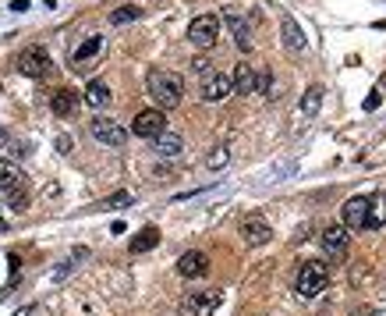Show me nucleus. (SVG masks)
Wrapping results in <instances>:
<instances>
[{
  "label": "nucleus",
  "instance_id": "f257e3e1",
  "mask_svg": "<svg viewBox=\"0 0 386 316\" xmlns=\"http://www.w3.org/2000/svg\"><path fill=\"white\" fill-rule=\"evenodd\" d=\"M149 96L160 103V111H170V107L181 103L185 86H181V79L170 75V72H149Z\"/></svg>",
  "mask_w": 386,
  "mask_h": 316
},
{
  "label": "nucleus",
  "instance_id": "f03ea898",
  "mask_svg": "<svg viewBox=\"0 0 386 316\" xmlns=\"http://www.w3.org/2000/svg\"><path fill=\"white\" fill-rule=\"evenodd\" d=\"M326 284H329L326 263H319V259L301 263V270H298V295L301 298H315L319 291H326Z\"/></svg>",
  "mask_w": 386,
  "mask_h": 316
},
{
  "label": "nucleus",
  "instance_id": "7ed1b4c3",
  "mask_svg": "<svg viewBox=\"0 0 386 316\" xmlns=\"http://www.w3.org/2000/svg\"><path fill=\"white\" fill-rule=\"evenodd\" d=\"M216 36H220V15H199V18H192L188 40H192L195 47L209 50V47L216 43Z\"/></svg>",
  "mask_w": 386,
  "mask_h": 316
},
{
  "label": "nucleus",
  "instance_id": "20e7f679",
  "mask_svg": "<svg viewBox=\"0 0 386 316\" xmlns=\"http://www.w3.org/2000/svg\"><path fill=\"white\" fill-rule=\"evenodd\" d=\"M131 132L139 139H156L160 132H167V114L160 107H149V111H139L135 121H131Z\"/></svg>",
  "mask_w": 386,
  "mask_h": 316
},
{
  "label": "nucleus",
  "instance_id": "39448f33",
  "mask_svg": "<svg viewBox=\"0 0 386 316\" xmlns=\"http://www.w3.org/2000/svg\"><path fill=\"white\" fill-rule=\"evenodd\" d=\"M50 68H54V61H50V54L43 47H29L18 57V72L29 75V79H43V75H50Z\"/></svg>",
  "mask_w": 386,
  "mask_h": 316
},
{
  "label": "nucleus",
  "instance_id": "423d86ee",
  "mask_svg": "<svg viewBox=\"0 0 386 316\" xmlns=\"http://www.w3.org/2000/svg\"><path fill=\"white\" fill-rule=\"evenodd\" d=\"M89 132H93V139L103 142V146H124V139H128V132H124L117 121H110V118H96V121L89 125Z\"/></svg>",
  "mask_w": 386,
  "mask_h": 316
},
{
  "label": "nucleus",
  "instance_id": "0eeeda50",
  "mask_svg": "<svg viewBox=\"0 0 386 316\" xmlns=\"http://www.w3.org/2000/svg\"><path fill=\"white\" fill-rule=\"evenodd\" d=\"M220 305V295L216 291H199V295H188L181 302V316H213Z\"/></svg>",
  "mask_w": 386,
  "mask_h": 316
},
{
  "label": "nucleus",
  "instance_id": "6e6552de",
  "mask_svg": "<svg viewBox=\"0 0 386 316\" xmlns=\"http://www.w3.org/2000/svg\"><path fill=\"white\" fill-rule=\"evenodd\" d=\"M230 93H234L230 75L213 72V75H206V79H202V100H206V103H220V100H227Z\"/></svg>",
  "mask_w": 386,
  "mask_h": 316
},
{
  "label": "nucleus",
  "instance_id": "1a4fd4ad",
  "mask_svg": "<svg viewBox=\"0 0 386 316\" xmlns=\"http://www.w3.org/2000/svg\"><path fill=\"white\" fill-rule=\"evenodd\" d=\"M340 217H344V227H347V231H351V227H365V217H368V196H354V199H347L344 210H340Z\"/></svg>",
  "mask_w": 386,
  "mask_h": 316
},
{
  "label": "nucleus",
  "instance_id": "9d476101",
  "mask_svg": "<svg viewBox=\"0 0 386 316\" xmlns=\"http://www.w3.org/2000/svg\"><path fill=\"white\" fill-rule=\"evenodd\" d=\"M269 235H273V231H269V224H266L262 217H248V220L241 224V238H245L248 245H266Z\"/></svg>",
  "mask_w": 386,
  "mask_h": 316
},
{
  "label": "nucleus",
  "instance_id": "9b49d317",
  "mask_svg": "<svg viewBox=\"0 0 386 316\" xmlns=\"http://www.w3.org/2000/svg\"><path fill=\"white\" fill-rule=\"evenodd\" d=\"M206 270H209V259H206L202 252H185V256L177 259V273L188 277V281H192V277H202Z\"/></svg>",
  "mask_w": 386,
  "mask_h": 316
},
{
  "label": "nucleus",
  "instance_id": "f8f14e48",
  "mask_svg": "<svg viewBox=\"0 0 386 316\" xmlns=\"http://www.w3.org/2000/svg\"><path fill=\"white\" fill-rule=\"evenodd\" d=\"M322 249H329L333 256H344V249H347V227L344 224H329L322 231Z\"/></svg>",
  "mask_w": 386,
  "mask_h": 316
},
{
  "label": "nucleus",
  "instance_id": "ddd939ff",
  "mask_svg": "<svg viewBox=\"0 0 386 316\" xmlns=\"http://www.w3.org/2000/svg\"><path fill=\"white\" fill-rule=\"evenodd\" d=\"M110 86L107 82H100V79H93L89 86H86V103L89 107H96V111H103V107H110Z\"/></svg>",
  "mask_w": 386,
  "mask_h": 316
},
{
  "label": "nucleus",
  "instance_id": "4468645a",
  "mask_svg": "<svg viewBox=\"0 0 386 316\" xmlns=\"http://www.w3.org/2000/svg\"><path fill=\"white\" fill-rule=\"evenodd\" d=\"M153 149H156L160 157H177V153L185 149V139H181L177 132H160V135L153 139Z\"/></svg>",
  "mask_w": 386,
  "mask_h": 316
},
{
  "label": "nucleus",
  "instance_id": "2eb2a0df",
  "mask_svg": "<svg viewBox=\"0 0 386 316\" xmlns=\"http://www.w3.org/2000/svg\"><path fill=\"white\" fill-rule=\"evenodd\" d=\"M78 111V93L75 89H57L54 93V114L57 118H71Z\"/></svg>",
  "mask_w": 386,
  "mask_h": 316
},
{
  "label": "nucleus",
  "instance_id": "dca6fc26",
  "mask_svg": "<svg viewBox=\"0 0 386 316\" xmlns=\"http://www.w3.org/2000/svg\"><path fill=\"white\" fill-rule=\"evenodd\" d=\"M386 224V196H368V217H365V227L379 231Z\"/></svg>",
  "mask_w": 386,
  "mask_h": 316
},
{
  "label": "nucleus",
  "instance_id": "f3484780",
  "mask_svg": "<svg viewBox=\"0 0 386 316\" xmlns=\"http://www.w3.org/2000/svg\"><path fill=\"white\" fill-rule=\"evenodd\" d=\"M280 33H283V47H287V50H294V54L305 50V33L298 29L294 18H283V29H280Z\"/></svg>",
  "mask_w": 386,
  "mask_h": 316
},
{
  "label": "nucleus",
  "instance_id": "a211bd4d",
  "mask_svg": "<svg viewBox=\"0 0 386 316\" xmlns=\"http://www.w3.org/2000/svg\"><path fill=\"white\" fill-rule=\"evenodd\" d=\"M230 86H234V93H252V89H255V72L241 61V64L230 72Z\"/></svg>",
  "mask_w": 386,
  "mask_h": 316
},
{
  "label": "nucleus",
  "instance_id": "6ab92c4d",
  "mask_svg": "<svg viewBox=\"0 0 386 316\" xmlns=\"http://www.w3.org/2000/svg\"><path fill=\"white\" fill-rule=\"evenodd\" d=\"M227 26H230V33H234V40H238V47H241V50H252V40H248V22H245L241 15H234V11H227Z\"/></svg>",
  "mask_w": 386,
  "mask_h": 316
},
{
  "label": "nucleus",
  "instance_id": "aec40b11",
  "mask_svg": "<svg viewBox=\"0 0 386 316\" xmlns=\"http://www.w3.org/2000/svg\"><path fill=\"white\" fill-rule=\"evenodd\" d=\"M96 54H103V36H89V40L75 50V64H86V61H93Z\"/></svg>",
  "mask_w": 386,
  "mask_h": 316
},
{
  "label": "nucleus",
  "instance_id": "412c9836",
  "mask_svg": "<svg viewBox=\"0 0 386 316\" xmlns=\"http://www.w3.org/2000/svg\"><path fill=\"white\" fill-rule=\"evenodd\" d=\"M160 242V231L156 227H146V231H139L135 238H131V252H146V249H153Z\"/></svg>",
  "mask_w": 386,
  "mask_h": 316
},
{
  "label": "nucleus",
  "instance_id": "4be33fe9",
  "mask_svg": "<svg viewBox=\"0 0 386 316\" xmlns=\"http://www.w3.org/2000/svg\"><path fill=\"white\" fill-rule=\"evenodd\" d=\"M319 103H322V89H319V86H312V89L301 96V114H308V118H312V114H319Z\"/></svg>",
  "mask_w": 386,
  "mask_h": 316
},
{
  "label": "nucleus",
  "instance_id": "5701e85b",
  "mask_svg": "<svg viewBox=\"0 0 386 316\" xmlns=\"http://www.w3.org/2000/svg\"><path fill=\"white\" fill-rule=\"evenodd\" d=\"M18 181V167L15 160H0V188H11Z\"/></svg>",
  "mask_w": 386,
  "mask_h": 316
},
{
  "label": "nucleus",
  "instance_id": "b1692460",
  "mask_svg": "<svg viewBox=\"0 0 386 316\" xmlns=\"http://www.w3.org/2000/svg\"><path fill=\"white\" fill-rule=\"evenodd\" d=\"M135 18H142V11H139L135 4H128V8H117V11L110 15V22H114V26H128V22H135Z\"/></svg>",
  "mask_w": 386,
  "mask_h": 316
},
{
  "label": "nucleus",
  "instance_id": "393cba45",
  "mask_svg": "<svg viewBox=\"0 0 386 316\" xmlns=\"http://www.w3.org/2000/svg\"><path fill=\"white\" fill-rule=\"evenodd\" d=\"M25 199H29V196H25V181H22V178H18V181H15V185H11V192H8V203H11V206H18V210H22V206H25Z\"/></svg>",
  "mask_w": 386,
  "mask_h": 316
},
{
  "label": "nucleus",
  "instance_id": "a878e982",
  "mask_svg": "<svg viewBox=\"0 0 386 316\" xmlns=\"http://www.w3.org/2000/svg\"><path fill=\"white\" fill-rule=\"evenodd\" d=\"M227 157H230V153H227V146H216V149L209 153V167H213V171L227 167Z\"/></svg>",
  "mask_w": 386,
  "mask_h": 316
},
{
  "label": "nucleus",
  "instance_id": "bb28decb",
  "mask_svg": "<svg viewBox=\"0 0 386 316\" xmlns=\"http://www.w3.org/2000/svg\"><path fill=\"white\" fill-rule=\"evenodd\" d=\"M128 203H131V196H128V192H117V196L103 199V203H100V210H117V206H128Z\"/></svg>",
  "mask_w": 386,
  "mask_h": 316
},
{
  "label": "nucleus",
  "instance_id": "cd10ccee",
  "mask_svg": "<svg viewBox=\"0 0 386 316\" xmlns=\"http://www.w3.org/2000/svg\"><path fill=\"white\" fill-rule=\"evenodd\" d=\"M269 86H273L269 72H255V89H259V93H269Z\"/></svg>",
  "mask_w": 386,
  "mask_h": 316
},
{
  "label": "nucleus",
  "instance_id": "c85d7f7f",
  "mask_svg": "<svg viewBox=\"0 0 386 316\" xmlns=\"http://www.w3.org/2000/svg\"><path fill=\"white\" fill-rule=\"evenodd\" d=\"M375 107H379V89H372L368 100H365V111H375Z\"/></svg>",
  "mask_w": 386,
  "mask_h": 316
},
{
  "label": "nucleus",
  "instance_id": "c756f323",
  "mask_svg": "<svg viewBox=\"0 0 386 316\" xmlns=\"http://www.w3.org/2000/svg\"><path fill=\"white\" fill-rule=\"evenodd\" d=\"M33 312H36V305H22V309H18L15 316H33Z\"/></svg>",
  "mask_w": 386,
  "mask_h": 316
},
{
  "label": "nucleus",
  "instance_id": "7c9ffc66",
  "mask_svg": "<svg viewBox=\"0 0 386 316\" xmlns=\"http://www.w3.org/2000/svg\"><path fill=\"white\" fill-rule=\"evenodd\" d=\"M11 8H15V11H25V8H29V0H15Z\"/></svg>",
  "mask_w": 386,
  "mask_h": 316
},
{
  "label": "nucleus",
  "instance_id": "2f4dec72",
  "mask_svg": "<svg viewBox=\"0 0 386 316\" xmlns=\"http://www.w3.org/2000/svg\"><path fill=\"white\" fill-rule=\"evenodd\" d=\"M0 139H4V135H0Z\"/></svg>",
  "mask_w": 386,
  "mask_h": 316
}]
</instances>
